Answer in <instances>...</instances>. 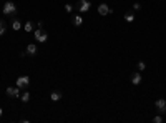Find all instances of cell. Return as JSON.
Here are the masks:
<instances>
[{
	"label": "cell",
	"instance_id": "6",
	"mask_svg": "<svg viewBox=\"0 0 166 123\" xmlns=\"http://www.w3.org/2000/svg\"><path fill=\"white\" fill-rule=\"evenodd\" d=\"M98 13L105 17V15H108V13H113V10L110 9L106 3H100V5H98Z\"/></svg>",
	"mask_w": 166,
	"mask_h": 123
},
{
	"label": "cell",
	"instance_id": "1",
	"mask_svg": "<svg viewBox=\"0 0 166 123\" xmlns=\"http://www.w3.org/2000/svg\"><path fill=\"white\" fill-rule=\"evenodd\" d=\"M2 10H3V15L12 17V15H15V13H17V5H15L13 2H5Z\"/></svg>",
	"mask_w": 166,
	"mask_h": 123
},
{
	"label": "cell",
	"instance_id": "21",
	"mask_svg": "<svg viewBox=\"0 0 166 123\" xmlns=\"http://www.w3.org/2000/svg\"><path fill=\"white\" fill-rule=\"evenodd\" d=\"M2 115H3V110H2V108H0V116H2Z\"/></svg>",
	"mask_w": 166,
	"mask_h": 123
},
{
	"label": "cell",
	"instance_id": "14",
	"mask_svg": "<svg viewBox=\"0 0 166 123\" xmlns=\"http://www.w3.org/2000/svg\"><path fill=\"white\" fill-rule=\"evenodd\" d=\"M20 100H22L23 103H28V102H30V93H28V92H25V93L20 96Z\"/></svg>",
	"mask_w": 166,
	"mask_h": 123
},
{
	"label": "cell",
	"instance_id": "7",
	"mask_svg": "<svg viewBox=\"0 0 166 123\" xmlns=\"http://www.w3.org/2000/svg\"><path fill=\"white\" fill-rule=\"evenodd\" d=\"M90 7H91L90 0H80V2H78V10H80V12H88Z\"/></svg>",
	"mask_w": 166,
	"mask_h": 123
},
{
	"label": "cell",
	"instance_id": "18",
	"mask_svg": "<svg viewBox=\"0 0 166 123\" xmlns=\"http://www.w3.org/2000/svg\"><path fill=\"white\" fill-rule=\"evenodd\" d=\"M153 122H155V123H161V122H163V116H161V115H158V116L153 118Z\"/></svg>",
	"mask_w": 166,
	"mask_h": 123
},
{
	"label": "cell",
	"instance_id": "16",
	"mask_svg": "<svg viewBox=\"0 0 166 123\" xmlns=\"http://www.w3.org/2000/svg\"><path fill=\"white\" fill-rule=\"evenodd\" d=\"M5 32H7V27H5V23H3V22L0 20V37H2V35H3Z\"/></svg>",
	"mask_w": 166,
	"mask_h": 123
},
{
	"label": "cell",
	"instance_id": "20",
	"mask_svg": "<svg viewBox=\"0 0 166 123\" xmlns=\"http://www.w3.org/2000/svg\"><path fill=\"white\" fill-rule=\"evenodd\" d=\"M140 9H141V5H140L138 2H135V3H133V10H140Z\"/></svg>",
	"mask_w": 166,
	"mask_h": 123
},
{
	"label": "cell",
	"instance_id": "13",
	"mask_svg": "<svg viewBox=\"0 0 166 123\" xmlns=\"http://www.w3.org/2000/svg\"><path fill=\"white\" fill-rule=\"evenodd\" d=\"M12 29L15 30V32H19V30L22 29V23H20L19 20H13V22H12Z\"/></svg>",
	"mask_w": 166,
	"mask_h": 123
},
{
	"label": "cell",
	"instance_id": "19",
	"mask_svg": "<svg viewBox=\"0 0 166 123\" xmlns=\"http://www.w3.org/2000/svg\"><path fill=\"white\" fill-rule=\"evenodd\" d=\"M65 10H67V12H71V10H73V5H70V3H67V5H65Z\"/></svg>",
	"mask_w": 166,
	"mask_h": 123
},
{
	"label": "cell",
	"instance_id": "17",
	"mask_svg": "<svg viewBox=\"0 0 166 123\" xmlns=\"http://www.w3.org/2000/svg\"><path fill=\"white\" fill-rule=\"evenodd\" d=\"M145 68H146V65H145V62H138V70H140V72H143Z\"/></svg>",
	"mask_w": 166,
	"mask_h": 123
},
{
	"label": "cell",
	"instance_id": "8",
	"mask_svg": "<svg viewBox=\"0 0 166 123\" xmlns=\"http://www.w3.org/2000/svg\"><path fill=\"white\" fill-rule=\"evenodd\" d=\"M141 80H143V78H141V73H140V72H135V73L131 75V83H133V85H140Z\"/></svg>",
	"mask_w": 166,
	"mask_h": 123
},
{
	"label": "cell",
	"instance_id": "12",
	"mask_svg": "<svg viewBox=\"0 0 166 123\" xmlns=\"http://www.w3.org/2000/svg\"><path fill=\"white\" fill-rule=\"evenodd\" d=\"M73 23H75L77 27H80V25L83 23V19H81V15H75V17H73Z\"/></svg>",
	"mask_w": 166,
	"mask_h": 123
},
{
	"label": "cell",
	"instance_id": "3",
	"mask_svg": "<svg viewBox=\"0 0 166 123\" xmlns=\"http://www.w3.org/2000/svg\"><path fill=\"white\" fill-rule=\"evenodd\" d=\"M155 106H156V112L159 115H165L166 113V100H165V98H159V100H156Z\"/></svg>",
	"mask_w": 166,
	"mask_h": 123
},
{
	"label": "cell",
	"instance_id": "11",
	"mask_svg": "<svg viewBox=\"0 0 166 123\" xmlns=\"http://www.w3.org/2000/svg\"><path fill=\"white\" fill-rule=\"evenodd\" d=\"M125 20H126L128 23L135 22V13H133V12H126V13H125Z\"/></svg>",
	"mask_w": 166,
	"mask_h": 123
},
{
	"label": "cell",
	"instance_id": "9",
	"mask_svg": "<svg viewBox=\"0 0 166 123\" xmlns=\"http://www.w3.org/2000/svg\"><path fill=\"white\" fill-rule=\"evenodd\" d=\"M37 52H38V48H37L35 43H30L28 47H27V53L28 55H37Z\"/></svg>",
	"mask_w": 166,
	"mask_h": 123
},
{
	"label": "cell",
	"instance_id": "4",
	"mask_svg": "<svg viewBox=\"0 0 166 123\" xmlns=\"http://www.w3.org/2000/svg\"><path fill=\"white\" fill-rule=\"evenodd\" d=\"M28 85H30V76L22 75V76L17 78V86H19V88H27Z\"/></svg>",
	"mask_w": 166,
	"mask_h": 123
},
{
	"label": "cell",
	"instance_id": "10",
	"mask_svg": "<svg viewBox=\"0 0 166 123\" xmlns=\"http://www.w3.org/2000/svg\"><path fill=\"white\" fill-rule=\"evenodd\" d=\"M50 100H52V102L62 100V93H60V92H52V93H50Z\"/></svg>",
	"mask_w": 166,
	"mask_h": 123
},
{
	"label": "cell",
	"instance_id": "15",
	"mask_svg": "<svg viewBox=\"0 0 166 123\" xmlns=\"http://www.w3.org/2000/svg\"><path fill=\"white\" fill-rule=\"evenodd\" d=\"M23 29H25V32H32V30H33V23H32V22H27V23L23 25Z\"/></svg>",
	"mask_w": 166,
	"mask_h": 123
},
{
	"label": "cell",
	"instance_id": "5",
	"mask_svg": "<svg viewBox=\"0 0 166 123\" xmlns=\"http://www.w3.org/2000/svg\"><path fill=\"white\" fill-rule=\"evenodd\" d=\"M7 96H10V98H19L20 88L19 86H9V88H7Z\"/></svg>",
	"mask_w": 166,
	"mask_h": 123
},
{
	"label": "cell",
	"instance_id": "2",
	"mask_svg": "<svg viewBox=\"0 0 166 123\" xmlns=\"http://www.w3.org/2000/svg\"><path fill=\"white\" fill-rule=\"evenodd\" d=\"M33 35H35V40H37L38 43H45V42L48 40V33H47L45 30H42V29L35 30V32H33Z\"/></svg>",
	"mask_w": 166,
	"mask_h": 123
}]
</instances>
